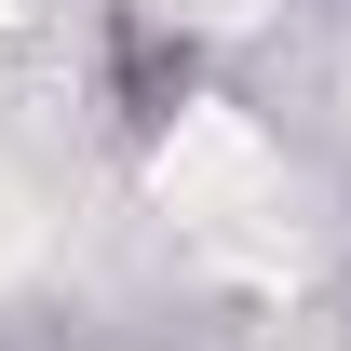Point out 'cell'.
<instances>
[{"instance_id": "obj_1", "label": "cell", "mask_w": 351, "mask_h": 351, "mask_svg": "<svg viewBox=\"0 0 351 351\" xmlns=\"http://www.w3.org/2000/svg\"><path fill=\"white\" fill-rule=\"evenodd\" d=\"M149 189H162V217L217 270H298V243H311L298 230V176H284V149H270L243 108H176Z\"/></svg>"}, {"instance_id": "obj_2", "label": "cell", "mask_w": 351, "mask_h": 351, "mask_svg": "<svg viewBox=\"0 0 351 351\" xmlns=\"http://www.w3.org/2000/svg\"><path fill=\"white\" fill-rule=\"evenodd\" d=\"M162 14H203V27H243L257 0H162Z\"/></svg>"}, {"instance_id": "obj_3", "label": "cell", "mask_w": 351, "mask_h": 351, "mask_svg": "<svg viewBox=\"0 0 351 351\" xmlns=\"http://www.w3.org/2000/svg\"><path fill=\"white\" fill-rule=\"evenodd\" d=\"M27 14H41V0H0V27H27Z\"/></svg>"}]
</instances>
